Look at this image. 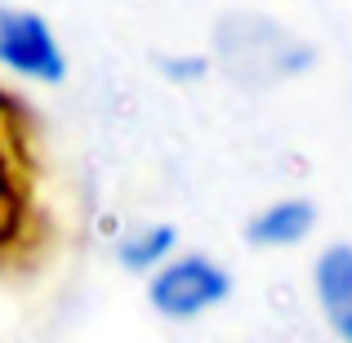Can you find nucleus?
Masks as SVG:
<instances>
[{"instance_id":"obj_6","label":"nucleus","mask_w":352,"mask_h":343,"mask_svg":"<svg viewBox=\"0 0 352 343\" xmlns=\"http://www.w3.org/2000/svg\"><path fill=\"white\" fill-rule=\"evenodd\" d=\"M170 250H174V228H165V223H143L138 232H129L125 241H120V263L125 267H152V263H161V258H170Z\"/></svg>"},{"instance_id":"obj_1","label":"nucleus","mask_w":352,"mask_h":343,"mask_svg":"<svg viewBox=\"0 0 352 343\" xmlns=\"http://www.w3.org/2000/svg\"><path fill=\"white\" fill-rule=\"evenodd\" d=\"M41 165L32 116L9 89H0V272L41 250Z\"/></svg>"},{"instance_id":"obj_4","label":"nucleus","mask_w":352,"mask_h":343,"mask_svg":"<svg viewBox=\"0 0 352 343\" xmlns=\"http://www.w3.org/2000/svg\"><path fill=\"white\" fill-rule=\"evenodd\" d=\"M312 285L330 330L352 343V245H330L312 267Z\"/></svg>"},{"instance_id":"obj_2","label":"nucleus","mask_w":352,"mask_h":343,"mask_svg":"<svg viewBox=\"0 0 352 343\" xmlns=\"http://www.w3.org/2000/svg\"><path fill=\"white\" fill-rule=\"evenodd\" d=\"M232 290V276L206 254H183L170 258L161 272L147 281V303L161 312L165 321H192L201 312L219 308Z\"/></svg>"},{"instance_id":"obj_3","label":"nucleus","mask_w":352,"mask_h":343,"mask_svg":"<svg viewBox=\"0 0 352 343\" xmlns=\"http://www.w3.org/2000/svg\"><path fill=\"white\" fill-rule=\"evenodd\" d=\"M0 67L27 80H45V85H58L67 76V58H63V45L50 32V23L41 14L9 5H0Z\"/></svg>"},{"instance_id":"obj_5","label":"nucleus","mask_w":352,"mask_h":343,"mask_svg":"<svg viewBox=\"0 0 352 343\" xmlns=\"http://www.w3.org/2000/svg\"><path fill=\"white\" fill-rule=\"evenodd\" d=\"M317 223V210L308 201H272L267 210H258L254 219L245 223V241L258 250H285V245H299L303 236Z\"/></svg>"}]
</instances>
